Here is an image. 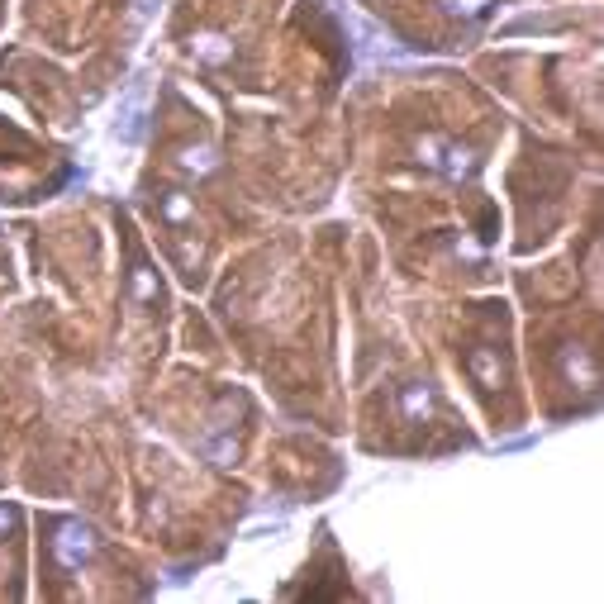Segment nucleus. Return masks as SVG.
Segmentation results:
<instances>
[{
    "mask_svg": "<svg viewBox=\"0 0 604 604\" xmlns=\"http://www.w3.org/2000/svg\"><path fill=\"white\" fill-rule=\"evenodd\" d=\"M53 552H58L62 566H72L77 571L81 562H91V552H96V533L86 524H77V519H67V524L58 528V538H53Z\"/></svg>",
    "mask_w": 604,
    "mask_h": 604,
    "instance_id": "1",
    "label": "nucleus"
},
{
    "mask_svg": "<svg viewBox=\"0 0 604 604\" xmlns=\"http://www.w3.org/2000/svg\"><path fill=\"white\" fill-rule=\"evenodd\" d=\"M562 376H566V381H576V386H595V381H600V371H595V357H590L581 343L562 348Z\"/></svg>",
    "mask_w": 604,
    "mask_h": 604,
    "instance_id": "2",
    "label": "nucleus"
},
{
    "mask_svg": "<svg viewBox=\"0 0 604 604\" xmlns=\"http://www.w3.org/2000/svg\"><path fill=\"white\" fill-rule=\"evenodd\" d=\"M191 53L200 62H210V67H224V62L234 58V39H229V34H195Z\"/></svg>",
    "mask_w": 604,
    "mask_h": 604,
    "instance_id": "3",
    "label": "nucleus"
},
{
    "mask_svg": "<svg viewBox=\"0 0 604 604\" xmlns=\"http://www.w3.org/2000/svg\"><path fill=\"white\" fill-rule=\"evenodd\" d=\"M476 153L471 148H462V143H443V162H438V172L452 176V181H467V176H476Z\"/></svg>",
    "mask_w": 604,
    "mask_h": 604,
    "instance_id": "4",
    "label": "nucleus"
},
{
    "mask_svg": "<svg viewBox=\"0 0 604 604\" xmlns=\"http://www.w3.org/2000/svg\"><path fill=\"white\" fill-rule=\"evenodd\" d=\"M467 367H471V376H476V386H481V390H495L500 381H505V367H500V357H495L490 348H476V352H471Z\"/></svg>",
    "mask_w": 604,
    "mask_h": 604,
    "instance_id": "5",
    "label": "nucleus"
},
{
    "mask_svg": "<svg viewBox=\"0 0 604 604\" xmlns=\"http://www.w3.org/2000/svg\"><path fill=\"white\" fill-rule=\"evenodd\" d=\"M157 205H162V219H167V224H191L195 219V200L186 191H162Z\"/></svg>",
    "mask_w": 604,
    "mask_h": 604,
    "instance_id": "6",
    "label": "nucleus"
},
{
    "mask_svg": "<svg viewBox=\"0 0 604 604\" xmlns=\"http://www.w3.org/2000/svg\"><path fill=\"white\" fill-rule=\"evenodd\" d=\"M400 414H405V419H429L433 414V390L429 386H405L400 390Z\"/></svg>",
    "mask_w": 604,
    "mask_h": 604,
    "instance_id": "7",
    "label": "nucleus"
},
{
    "mask_svg": "<svg viewBox=\"0 0 604 604\" xmlns=\"http://www.w3.org/2000/svg\"><path fill=\"white\" fill-rule=\"evenodd\" d=\"M176 162H181L186 172H195V176H205V172H215V167H219V157H215V148H210V143H200V148H181V153H176Z\"/></svg>",
    "mask_w": 604,
    "mask_h": 604,
    "instance_id": "8",
    "label": "nucleus"
},
{
    "mask_svg": "<svg viewBox=\"0 0 604 604\" xmlns=\"http://www.w3.org/2000/svg\"><path fill=\"white\" fill-rule=\"evenodd\" d=\"M129 291H134V300H157V272L148 267V262H134V272H129Z\"/></svg>",
    "mask_w": 604,
    "mask_h": 604,
    "instance_id": "9",
    "label": "nucleus"
},
{
    "mask_svg": "<svg viewBox=\"0 0 604 604\" xmlns=\"http://www.w3.org/2000/svg\"><path fill=\"white\" fill-rule=\"evenodd\" d=\"M443 143H448V138L424 134L419 143H414V153H419V162H424V167H433V172H438V162H443Z\"/></svg>",
    "mask_w": 604,
    "mask_h": 604,
    "instance_id": "10",
    "label": "nucleus"
},
{
    "mask_svg": "<svg viewBox=\"0 0 604 604\" xmlns=\"http://www.w3.org/2000/svg\"><path fill=\"white\" fill-rule=\"evenodd\" d=\"M443 5H448L452 15H481V10H486L490 0H443Z\"/></svg>",
    "mask_w": 604,
    "mask_h": 604,
    "instance_id": "11",
    "label": "nucleus"
},
{
    "mask_svg": "<svg viewBox=\"0 0 604 604\" xmlns=\"http://www.w3.org/2000/svg\"><path fill=\"white\" fill-rule=\"evenodd\" d=\"M10 528H15V509H10V505H0V538H5Z\"/></svg>",
    "mask_w": 604,
    "mask_h": 604,
    "instance_id": "12",
    "label": "nucleus"
}]
</instances>
